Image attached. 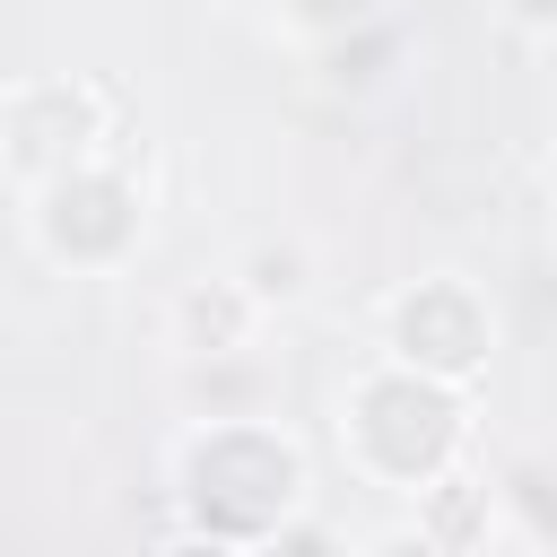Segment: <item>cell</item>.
Wrapping results in <instances>:
<instances>
[{"label":"cell","mask_w":557,"mask_h":557,"mask_svg":"<svg viewBox=\"0 0 557 557\" xmlns=\"http://www.w3.org/2000/svg\"><path fill=\"white\" fill-rule=\"evenodd\" d=\"M313 496V461L305 444L270 418H191L174 444V505H183V540L209 548H270L278 522Z\"/></svg>","instance_id":"1"},{"label":"cell","mask_w":557,"mask_h":557,"mask_svg":"<svg viewBox=\"0 0 557 557\" xmlns=\"http://www.w3.org/2000/svg\"><path fill=\"white\" fill-rule=\"evenodd\" d=\"M339 453L366 487L383 496H418L444 470H461L470 453V392L435 383L400 357H374L339 383Z\"/></svg>","instance_id":"2"},{"label":"cell","mask_w":557,"mask_h":557,"mask_svg":"<svg viewBox=\"0 0 557 557\" xmlns=\"http://www.w3.org/2000/svg\"><path fill=\"white\" fill-rule=\"evenodd\" d=\"M26 235H35V252L52 270L104 278V270H122L148 244V200H139V183L104 148V157H78V165H61L52 183L26 191Z\"/></svg>","instance_id":"3"},{"label":"cell","mask_w":557,"mask_h":557,"mask_svg":"<svg viewBox=\"0 0 557 557\" xmlns=\"http://www.w3.org/2000/svg\"><path fill=\"white\" fill-rule=\"evenodd\" d=\"M383 357H400V366L470 392V383L487 374V357H496V305H487V287L461 278V270L409 278V287L383 305Z\"/></svg>","instance_id":"4"},{"label":"cell","mask_w":557,"mask_h":557,"mask_svg":"<svg viewBox=\"0 0 557 557\" xmlns=\"http://www.w3.org/2000/svg\"><path fill=\"white\" fill-rule=\"evenodd\" d=\"M104 148H113V104H104L96 78L52 70V78H17V87L0 96V174H9L17 191L52 183L61 165L104 157Z\"/></svg>","instance_id":"5"},{"label":"cell","mask_w":557,"mask_h":557,"mask_svg":"<svg viewBox=\"0 0 557 557\" xmlns=\"http://www.w3.org/2000/svg\"><path fill=\"white\" fill-rule=\"evenodd\" d=\"M261 322H270V305H261L235 270H218V278H183L174 305H165V339H174V357H226V348H252Z\"/></svg>","instance_id":"6"},{"label":"cell","mask_w":557,"mask_h":557,"mask_svg":"<svg viewBox=\"0 0 557 557\" xmlns=\"http://www.w3.org/2000/svg\"><path fill=\"white\" fill-rule=\"evenodd\" d=\"M409 505H418V522H409V531H418L426 548H487V540L505 531L496 487H487V479H470V470H444V479H435V487H418Z\"/></svg>","instance_id":"7"},{"label":"cell","mask_w":557,"mask_h":557,"mask_svg":"<svg viewBox=\"0 0 557 557\" xmlns=\"http://www.w3.org/2000/svg\"><path fill=\"white\" fill-rule=\"evenodd\" d=\"M183 400H191V418H244V409H270V374L252 348L183 357Z\"/></svg>","instance_id":"8"},{"label":"cell","mask_w":557,"mask_h":557,"mask_svg":"<svg viewBox=\"0 0 557 557\" xmlns=\"http://www.w3.org/2000/svg\"><path fill=\"white\" fill-rule=\"evenodd\" d=\"M496 513H505V540H522V548H557V470L513 461V470L496 479Z\"/></svg>","instance_id":"9"},{"label":"cell","mask_w":557,"mask_h":557,"mask_svg":"<svg viewBox=\"0 0 557 557\" xmlns=\"http://www.w3.org/2000/svg\"><path fill=\"white\" fill-rule=\"evenodd\" d=\"M235 278L278 313V305H296V296L313 287V244H296V235H261V244L235 261Z\"/></svg>","instance_id":"10"},{"label":"cell","mask_w":557,"mask_h":557,"mask_svg":"<svg viewBox=\"0 0 557 557\" xmlns=\"http://www.w3.org/2000/svg\"><path fill=\"white\" fill-rule=\"evenodd\" d=\"M392 52H400V26L366 17V26H348V35H331V44H322V70H331V87H374Z\"/></svg>","instance_id":"11"},{"label":"cell","mask_w":557,"mask_h":557,"mask_svg":"<svg viewBox=\"0 0 557 557\" xmlns=\"http://www.w3.org/2000/svg\"><path fill=\"white\" fill-rule=\"evenodd\" d=\"M270 17H278V35L287 44H331V35H348V26H366V17H383V0H270Z\"/></svg>","instance_id":"12"},{"label":"cell","mask_w":557,"mask_h":557,"mask_svg":"<svg viewBox=\"0 0 557 557\" xmlns=\"http://www.w3.org/2000/svg\"><path fill=\"white\" fill-rule=\"evenodd\" d=\"M505 9H513L531 35H557V0H505Z\"/></svg>","instance_id":"13"},{"label":"cell","mask_w":557,"mask_h":557,"mask_svg":"<svg viewBox=\"0 0 557 557\" xmlns=\"http://www.w3.org/2000/svg\"><path fill=\"white\" fill-rule=\"evenodd\" d=\"M548 200H557V157H548Z\"/></svg>","instance_id":"14"},{"label":"cell","mask_w":557,"mask_h":557,"mask_svg":"<svg viewBox=\"0 0 557 557\" xmlns=\"http://www.w3.org/2000/svg\"><path fill=\"white\" fill-rule=\"evenodd\" d=\"M209 9H252V0H209Z\"/></svg>","instance_id":"15"},{"label":"cell","mask_w":557,"mask_h":557,"mask_svg":"<svg viewBox=\"0 0 557 557\" xmlns=\"http://www.w3.org/2000/svg\"><path fill=\"white\" fill-rule=\"evenodd\" d=\"M548 52H557V35H548Z\"/></svg>","instance_id":"16"}]
</instances>
